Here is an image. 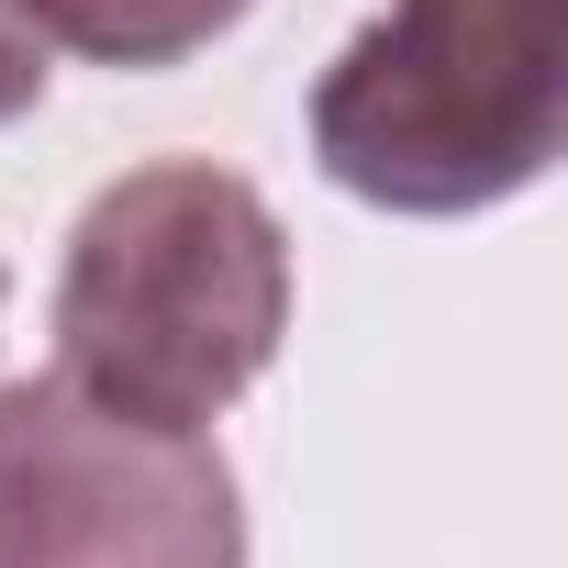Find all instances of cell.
I'll return each instance as SVG.
<instances>
[{"label":"cell","instance_id":"obj_5","mask_svg":"<svg viewBox=\"0 0 568 568\" xmlns=\"http://www.w3.org/2000/svg\"><path fill=\"white\" fill-rule=\"evenodd\" d=\"M45 57H57V45H45V23H34V0H0V123L45 101V79H57Z\"/></svg>","mask_w":568,"mask_h":568},{"label":"cell","instance_id":"obj_3","mask_svg":"<svg viewBox=\"0 0 568 568\" xmlns=\"http://www.w3.org/2000/svg\"><path fill=\"white\" fill-rule=\"evenodd\" d=\"M0 568H245V490L212 435L112 413L79 379H12Z\"/></svg>","mask_w":568,"mask_h":568},{"label":"cell","instance_id":"obj_4","mask_svg":"<svg viewBox=\"0 0 568 568\" xmlns=\"http://www.w3.org/2000/svg\"><path fill=\"white\" fill-rule=\"evenodd\" d=\"M256 0H34L45 45H79L101 68H179L212 34H234Z\"/></svg>","mask_w":568,"mask_h":568},{"label":"cell","instance_id":"obj_1","mask_svg":"<svg viewBox=\"0 0 568 568\" xmlns=\"http://www.w3.org/2000/svg\"><path fill=\"white\" fill-rule=\"evenodd\" d=\"M278 335L291 234L234 168L156 156L79 212L57 278V379H79L90 402L201 435L267 379Z\"/></svg>","mask_w":568,"mask_h":568},{"label":"cell","instance_id":"obj_2","mask_svg":"<svg viewBox=\"0 0 568 568\" xmlns=\"http://www.w3.org/2000/svg\"><path fill=\"white\" fill-rule=\"evenodd\" d=\"M568 145V0H390L324 68L313 156L379 212H490Z\"/></svg>","mask_w":568,"mask_h":568}]
</instances>
